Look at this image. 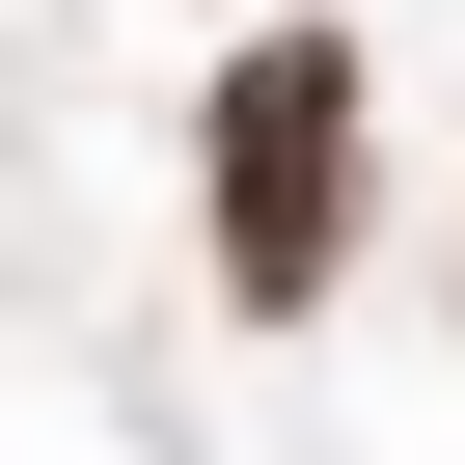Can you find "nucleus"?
I'll return each instance as SVG.
<instances>
[{"instance_id": "obj_1", "label": "nucleus", "mask_w": 465, "mask_h": 465, "mask_svg": "<svg viewBox=\"0 0 465 465\" xmlns=\"http://www.w3.org/2000/svg\"><path fill=\"white\" fill-rule=\"evenodd\" d=\"M356 137H383L356 28H329V0H274V28L219 55V110H192V247H219V302H247V329H329V274H356Z\"/></svg>"}]
</instances>
